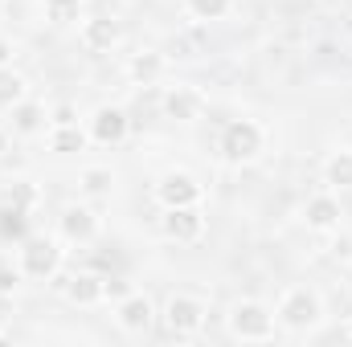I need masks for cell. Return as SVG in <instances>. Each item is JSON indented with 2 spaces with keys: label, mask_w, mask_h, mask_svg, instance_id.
I'll use <instances>...</instances> for the list:
<instances>
[{
  "label": "cell",
  "mask_w": 352,
  "mask_h": 347,
  "mask_svg": "<svg viewBox=\"0 0 352 347\" xmlns=\"http://www.w3.org/2000/svg\"><path fill=\"white\" fill-rule=\"evenodd\" d=\"M274 319H278V331H287V335H311L324 323L320 290L316 286H287L274 302Z\"/></svg>",
  "instance_id": "6da1fadb"
},
{
  "label": "cell",
  "mask_w": 352,
  "mask_h": 347,
  "mask_svg": "<svg viewBox=\"0 0 352 347\" xmlns=\"http://www.w3.org/2000/svg\"><path fill=\"white\" fill-rule=\"evenodd\" d=\"M209 323V298L197 290H173L160 307V327L168 339H197Z\"/></svg>",
  "instance_id": "7a4b0ae2"
},
{
  "label": "cell",
  "mask_w": 352,
  "mask_h": 347,
  "mask_svg": "<svg viewBox=\"0 0 352 347\" xmlns=\"http://www.w3.org/2000/svg\"><path fill=\"white\" fill-rule=\"evenodd\" d=\"M226 331L238 344H270V339H278L274 307H266L263 298H234L230 311H226Z\"/></svg>",
  "instance_id": "3957f363"
},
{
  "label": "cell",
  "mask_w": 352,
  "mask_h": 347,
  "mask_svg": "<svg viewBox=\"0 0 352 347\" xmlns=\"http://www.w3.org/2000/svg\"><path fill=\"white\" fill-rule=\"evenodd\" d=\"M263 152H266V131H263V123H254V119H230L217 131V156L226 164H234V168L254 164Z\"/></svg>",
  "instance_id": "277c9868"
},
{
  "label": "cell",
  "mask_w": 352,
  "mask_h": 347,
  "mask_svg": "<svg viewBox=\"0 0 352 347\" xmlns=\"http://www.w3.org/2000/svg\"><path fill=\"white\" fill-rule=\"evenodd\" d=\"M16 265L29 282H54V274L62 270V237L50 233H29L16 241Z\"/></svg>",
  "instance_id": "5b68a950"
},
{
  "label": "cell",
  "mask_w": 352,
  "mask_h": 347,
  "mask_svg": "<svg viewBox=\"0 0 352 347\" xmlns=\"http://www.w3.org/2000/svg\"><path fill=\"white\" fill-rule=\"evenodd\" d=\"M111 319H115V327H119L127 339H144V335H152V327L160 323V307L152 302L148 290L131 286L123 298L111 302Z\"/></svg>",
  "instance_id": "8992f818"
},
{
  "label": "cell",
  "mask_w": 352,
  "mask_h": 347,
  "mask_svg": "<svg viewBox=\"0 0 352 347\" xmlns=\"http://www.w3.org/2000/svg\"><path fill=\"white\" fill-rule=\"evenodd\" d=\"M54 290L66 298V302H74V307H98V302H107V274H98V270H70V274H54Z\"/></svg>",
  "instance_id": "52a82bcc"
},
{
  "label": "cell",
  "mask_w": 352,
  "mask_h": 347,
  "mask_svg": "<svg viewBox=\"0 0 352 347\" xmlns=\"http://www.w3.org/2000/svg\"><path fill=\"white\" fill-rule=\"evenodd\" d=\"M152 192H156V204H160V208H188V204H201V200H205V184L192 172H184V168L164 172L156 180Z\"/></svg>",
  "instance_id": "ba28073f"
},
{
  "label": "cell",
  "mask_w": 352,
  "mask_h": 347,
  "mask_svg": "<svg viewBox=\"0 0 352 347\" xmlns=\"http://www.w3.org/2000/svg\"><path fill=\"white\" fill-rule=\"evenodd\" d=\"M98 213L90 208L87 200H78V204H66L62 208V217H58V237H62V246H78V250H87L98 241Z\"/></svg>",
  "instance_id": "9c48e42d"
},
{
  "label": "cell",
  "mask_w": 352,
  "mask_h": 347,
  "mask_svg": "<svg viewBox=\"0 0 352 347\" xmlns=\"http://www.w3.org/2000/svg\"><path fill=\"white\" fill-rule=\"evenodd\" d=\"M209 221L201 213V204H188V208H164L160 213V233L173 241V246H197L205 237Z\"/></svg>",
  "instance_id": "30bf717a"
},
{
  "label": "cell",
  "mask_w": 352,
  "mask_h": 347,
  "mask_svg": "<svg viewBox=\"0 0 352 347\" xmlns=\"http://www.w3.org/2000/svg\"><path fill=\"white\" fill-rule=\"evenodd\" d=\"M127 131H131V119H127V110L123 106H94L87 119V135L90 143H102V147H119L123 139H127Z\"/></svg>",
  "instance_id": "8fae6325"
},
{
  "label": "cell",
  "mask_w": 352,
  "mask_h": 347,
  "mask_svg": "<svg viewBox=\"0 0 352 347\" xmlns=\"http://www.w3.org/2000/svg\"><path fill=\"white\" fill-rule=\"evenodd\" d=\"M205 94L197 86H188V82H176V86L164 90V98H160V110H164V119H173V123H201V115H205Z\"/></svg>",
  "instance_id": "7c38bea8"
},
{
  "label": "cell",
  "mask_w": 352,
  "mask_h": 347,
  "mask_svg": "<svg viewBox=\"0 0 352 347\" xmlns=\"http://www.w3.org/2000/svg\"><path fill=\"white\" fill-rule=\"evenodd\" d=\"M340 221H344V204H340V196H336L332 188L307 196V204H303V225H307L311 233H336Z\"/></svg>",
  "instance_id": "4fadbf2b"
},
{
  "label": "cell",
  "mask_w": 352,
  "mask_h": 347,
  "mask_svg": "<svg viewBox=\"0 0 352 347\" xmlns=\"http://www.w3.org/2000/svg\"><path fill=\"white\" fill-rule=\"evenodd\" d=\"M78 41H82L87 53H111L123 41V29H119L115 16H87L78 25Z\"/></svg>",
  "instance_id": "5bb4252c"
},
{
  "label": "cell",
  "mask_w": 352,
  "mask_h": 347,
  "mask_svg": "<svg viewBox=\"0 0 352 347\" xmlns=\"http://www.w3.org/2000/svg\"><path fill=\"white\" fill-rule=\"evenodd\" d=\"M50 127V106L37 102V98H21L12 110H8V131L16 139H29V135H41Z\"/></svg>",
  "instance_id": "9a60e30c"
},
{
  "label": "cell",
  "mask_w": 352,
  "mask_h": 347,
  "mask_svg": "<svg viewBox=\"0 0 352 347\" xmlns=\"http://www.w3.org/2000/svg\"><path fill=\"white\" fill-rule=\"evenodd\" d=\"M168 74V53L164 49H135L127 58V78L131 86H156Z\"/></svg>",
  "instance_id": "2e32d148"
},
{
  "label": "cell",
  "mask_w": 352,
  "mask_h": 347,
  "mask_svg": "<svg viewBox=\"0 0 352 347\" xmlns=\"http://www.w3.org/2000/svg\"><path fill=\"white\" fill-rule=\"evenodd\" d=\"M324 184L332 192H352V147H340L324 160Z\"/></svg>",
  "instance_id": "e0dca14e"
},
{
  "label": "cell",
  "mask_w": 352,
  "mask_h": 347,
  "mask_svg": "<svg viewBox=\"0 0 352 347\" xmlns=\"http://www.w3.org/2000/svg\"><path fill=\"white\" fill-rule=\"evenodd\" d=\"M87 143H90V135H87V127H50V152L54 156H74V152H87Z\"/></svg>",
  "instance_id": "ac0fdd59"
},
{
  "label": "cell",
  "mask_w": 352,
  "mask_h": 347,
  "mask_svg": "<svg viewBox=\"0 0 352 347\" xmlns=\"http://www.w3.org/2000/svg\"><path fill=\"white\" fill-rule=\"evenodd\" d=\"M111 188H115V172L107 168V164H90L78 172V192L90 196V200H98V196H111Z\"/></svg>",
  "instance_id": "d6986e66"
},
{
  "label": "cell",
  "mask_w": 352,
  "mask_h": 347,
  "mask_svg": "<svg viewBox=\"0 0 352 347\" xmlns=\"http://www.w3.org/2000/svg\"><path fill=\"white\" fill-rule=\"evenodd\" d=\"M21 98H29V82L16 66H0V110L8 115Z\"/></svg>",
  "instance_id": "ffe728a7"
},
{
  "label": "cell",
  "mask_w": 352,
  "mask_h": 347,
  "mask_svg": "<svg viewBox=\"0 0 352 347\" xmlns=\"http://www.w3.org/2000/svg\"><path fill=\"white\" fill-rule=\"evenodd\" d=\"M29 237V208L21 204H0V241H21Z\"/></svg>",
  "instance_id": "44dd1931"
},
{
  "label": "cell",
  "mask_w": 352,
  "mask_h": 347,
  "mask_svg": "<svg viewBox=\"0 0 352 347\" xmlns=\"http://www.w3.org/2000/svg\"><path fill=\"white\" fill-rule=\"evenodd\" d=\"M184 12L197 25H213V21H226L234 12V0H184Z\"/></svg>",
  "instance_id": "7402d4cb"
},
{
  "label": "cell",
  "mask_w": 352,
  "mask_h": 347,
  "mask_svg": "<svg viewBox=\"0 0 352 347\" xmlns=\"http://www.w3.org/2000/svg\"><path fill=\"white\" fill-rule=\"evenodd\" d=\"M45 21L54 29H66V25H78L82 21V0H45Z\"/></svg>",
  "instance_id": "603a6c76"
},
{
  "label": "cell",
  "mask_w": 352,
  "mask_h": 347,
  "mask_svg": "<svg viewBox=\"0 0 352 347\" xmlns=\"http://www.w3.org/2000/svg\"><path fill=\"white\" fill-rule=\"evenodd\" d=\"M21 282H25L21 265H12V261H0V298H12V294L21 290Z\"/></svg>",
  "instance_id": "cb8c5ba5"
},
{
  "label": "cell",
  "mask_w": 352,
  "mask_h": 347,
  "mask_svg": "<svg viewBox=\"0 0 352 347\" xmlns=\"http://www.w3.org/2000/svg\"><path fill=\"white\" fill-rule=\"evenodd\" d=\"M4 200H8V204H21V208L33 213V204H37V188H33V184H12Z\"/></svg>",
  "instance_id": "d4e9b609"
},
{
  "label": "cell",
  "mask_w": 352,
  "mask_h": 347,
  "mask_svg": "<svg viewBox=\"0 0 352 347\" xmlns=\"http://www.w3.org/2000/svg\"><path fill=\"white\" fill-rule=\"evenodd\" d=\"M74 123H78V106L74 102H58L50 110V127H74Z\"/></svg>",
  "instance_id": "484cf974"
},
{
  "label": "cell",
  "mask_w": 352,
  "mask_h": 347,
  "mask_svg": "<svg viewBox=\"0 0 352 347\" xmlns=\"http://www.w3.org/2000/svg\"><path fill=\"white\" fill-rule=\"evenodd\" d=\"M12 62H16V41L0 37V66H12Z\"/></svg>",
  "instance_id": "4316f807"
},
{
  "label": "cell",
  "mask_w": 352,
  "mask_h": 347,
  "mask_svg": "<svg viewBox=\"0 0 352 347\" xmlns=\"http://www.w3.org/2000/svg\"><path fill=\"white\" fill-rule=\"evenodd\" d=\"M332 258H336V261H349V258H352V237H336V246H332Z\"/></svg>",
  "instance_id": "83f0119b"
},
{
  "label": "cell",
  "mask_w": 352,
  "mask_h": 347,
  "mask_svg": "<svg viewBox=\"0 0 352 347\" xmlns=\"http://www.w3.org/2000/svg\"><path fill=\"white\" fill-rule=\"evenodd\" d=\"M8 147H12V131H8V127H0V156H4Z\"/></svg>",
  "instance_id": "f1b7e54d"
},
{
  "label": "cell",
  "mask_w": 352,
  "mask_h": 347,
  "mask_svg": "<svg viewBox=\"0 0 352 347\" xmlns=\"http://www.w3.org/2000/svg\"><path fill=\"white\" fill-rule=\"evenodd\" d=\"M320 4H324V8H336V4H340V0H320Z\"/></svg>",
  "instance_id": "f546056e"
},
{
  "label": "cell",
  "mask_w": 352,
  "mask_h": 347,
  "mask_svg": "<svg viewBox=\"0 0 352 347\" xmlns=\"http://www.w3.org/2000/svg\"><path fill=\"white\" fill-rule=\"evenodd\" d=\"M0 4H4V0H0Z\"/></svg>",
  "instance_id": "4dcf8cb0"
}]
</instances>
